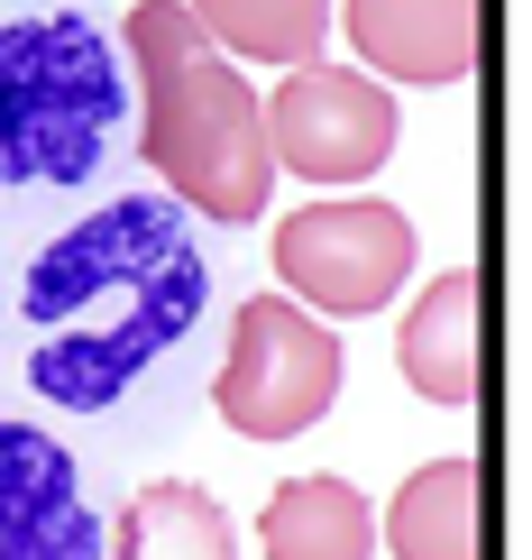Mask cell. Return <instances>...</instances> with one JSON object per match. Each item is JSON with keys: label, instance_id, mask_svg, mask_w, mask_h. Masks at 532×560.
<instances>
[{"label": "cell", "instance_id": "obj_1", "mask_svg": "<svg viewBox=\"0 0 532 560\" xmlns=\"http://www.w3.org/2000/svg\"><path fill=\"white\" fill-rule=\"evenodd\" d=\"M221 248L166 194H110L0 240V395L102 441H166L202 395Z\"/></svg>", "mask_w": 532, "mask_h": 560}, {"label": "cell", "instance_id": "obj_2", "mask_svg": "<svg viewBox=\"0 0 532 560\" xmlns=\"http://www.w3.org/2000/svg\"><path fill=\"white\" fill-rule=\"evenodd\" d=\"M129 65L83 0H0V230H37L129 166Z\"/></svg>", "mask_w": 532, "mask_h": 560}, {"label": "cell", "instance_id": "obj_3", "mask_svg": "<svg viewBox=\"0 0 532 560\" xmlns=\"http://www.w3.org/2000/svg\"><path fill=\"white\" fill-rule=\"evenodd\" d=\"M120 65H129V102H138L129 156L156 166V184H166V202L184 221L202 212L212 230H248L267 212V184H275L248 74L202 46L184 0H138Z\"/></svg>", "mask_w": 532, "mask_h": 560}, {"label": "cell", "instance_id": "obj_4", "mask_svg": "<svg viewBox=\"0 0 532 560\" xmlns=\"http://www.w3.org/2000/svg\"><path fill=\"white\" fill-rule=\"evenodd\" d=\"M340 331L331 322H312L304 303L285 294H248L239 313H229V340L212 359V413L239 441H294L312 432L321 413H331L340 395Z\"/></svg>", "mask_w": 532, "mask_h": 560}, {"label": "cell", "instance_id": "obj_5", "mask_svg": "<svg viewBox=\"0 0 532 560\" xmlns=\"http://www.w3.org/2000/svg\"><path fill=\"white\" fill-rule=\"evenodd\" d=\"M275 276H285V303H312L331 322L386 313L395 285L413 276V221L367 194L304 202V212L275 221Z\"/></svg>", "mask_w": 532, "mask_h": 560}, {"label": "cell", "instance_id": "obj_6", "mask_svg": "<svg viewBox=\"0 0 532 560\" xmlns=\"http://www.w3.org/2000/svg\"><path fill=\"white\" fill-rule=\"evenodd\" d=\"M0 560H110L92 459L19 395H0Z\"/></svg>", "mask_w": 532, "mask_h": 560}, {"label": "cell", "instance_id": "obj_7", "mask_svg": "<svg viewBox=\"0 0 532 560\" xmlns=\"http://www.w3.org/2000/svg\"><path fill=\"white\" fill-rule=\"evenodd\" d=\"M258 120H267L275 175H304V184H367L395 156V92L331 56L285 74L275 102H258Z\"/></svg>", "mask_w": 532, "mask_h": 560}, {"label": "cell", "instance_id": "obj_8", "mask_svg": "<svg viewBox=\"0 0 532 560\" xmlns=\"http://www.w3.org/2000/svg\"><path fill=\"white\" fill-rule=\"evenodd\" d=\"M350 46L377 83H469L477 65V0H350Z\"/></svg>", "mask_w": 532, "mask_h": 560}, {"label": "cell", "instance_id": "obj_9", "mask_svg": "<svg viewBox=\"0 0 532 560\" xmlns=\"http://www.w3.org/2000/svg\"><path fill=\"white\" fill-rule=\"evenodd\" d=\"M395 368L423 405H469L477 395V276L469 267H441L413 294V313L395 331Z\"/></svg>", "mask_w": 532, "mask_h": 560}, {"label": "cell", "instance_id": "obj_10", "mask_svg": "<svg viewBox=\"0 0 532 560\" xmlns=\"http://www.w3.org/2000/svg\"><path fill=\"white\" fill-rule=\"evenodd\" d=\"M193 10V28L212 56L229 65H285V74H304L321 65V46L340 28V0H184Z\"/></svg>", "mask_w": 532, "mask_h": 560}, {"label": "cell", "instance_id": "obj_11", "mask_svg": "<svg viewBox=\"0 0 532 560\" xmlns=\"http://www.w3.org/2000/svg\"><path fill=\"white\" fill-rule=\"evenodd\" d=\"M377 542L395 560H477V459L469 451L423 459V469L395 487Z\"/></svg>", "mask_w": 532, "mask_h": 560}, {"label": "cell", "instance_id": "obj_12", "mask_svg": "<svg viewBox=\"0 0 532 560\" xmlns=\"http://www.w3.org/2000/svg\"><path fill=\"white\" fill-rule=\"evenodd\" d=\"M267 560H377V515L350 478H285L258 515Z\"/></svg>", "mask_w": 532, "mask_h": 560}, {"label": "cell", "instance_id": "obj_13", "mask_svg": "<svg viewBox=\"0 0 532 560\" xmlns=\"http://www.w3.org/2000/svg\"><path fill=\"white\" fill-rule=\"evenodd\" d=\"M110 560H239L229 515L193 478H147L110 524Z\"/></svg>", "mask_w": 532, "mask_h": 560}]
</instances>
